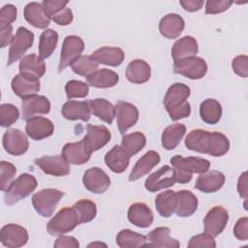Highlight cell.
I'll list each match as a JSON object with an SVG mask.
<instances>
[{
    "label": "cell",
    "instance_id": "cell-1",
    "mask_svg": "<svg viewBox=\"0 0 248 248\" xmlns=\"http://www.w3.org/2000/svg\"><path fill=\"white\" fill-rule=\"evenodd\" d=\"M184 143L189 150L213 157H221L230 149V141L224 134L202 129L191 131L186 136Z\"/></svg>",
    "mask_w": 248,
    "mask_h": 248
},
{
    "label": "cell",
    "instance_id": "cell-2",
    "mask_svg": "<svg viewBox=\"0 0 248 248\" xmlns=\"http://www.w3.org/2000/svg\"><path fill=\"white\" fill-rule=\"evenodd\" d=\"M190 93V88L180 82L173 83L168 88L164 98V106L171 120L176 121L190 115L191 107L187 102Z\"/></svg>",
    "mask_w": 248,
    "mask_h": 248
},
{
    "label": "cell",
    "instance_id": "cell-3",
    "mask_svg": "<svg viewBox=\"0 0 248 248\" xmlns=\"http://www.w3.org/2000/svg\"><path fill=\"white\" fill-rule=\"evenodd\" d=\"M170 164L175 171L176 182L181 184L188 183L193 173H203L210 168L209 161L201 157H182L176 155L170 159Z\"/></svg>",
    "mask_w": 248,
    "mask_h": 248
},
{
    "label": "cell",
    "instance_id": "cell-4",
    "mask_svg": "<svg viewBox=\"0 0 248 248\" xmlns=\"http://www.w3.org/2000/svg\"><path fill=\"white\" fill-rule=\"evenodd\" d=\"M37 187L35 176L29 173L20 174L5 191L4 201L7 205H13L18 201L28 197Z\"/></svg>",
    "mask_w": 248,
    "mask_h": 248
},
{
    "label": "cell",
    "instance_id": "cell-5",
    "mask_svg": "<svg viewBox=\"0 0 248 248\" xmlns=\"http://www.w3.org/2000/svg\"><path fill=\"white\" fill-rule=\"evenodd\" d=\"M79 223L73 207H63L47 223L46 230L50 235H63L73 231Z\"/></svg>",
    "mask_w": 248,
    "mask_h": 248
},
{
    "label": "cell",
    "instance_id": "cell-6",
    "mask_svg": "<svg viewBox=\"0 0 248 248\" xmlns=\"http://www.w3.org/2000/svg\"><path fill=\"white\" fill-rule=\"evenodd\" d=\"M63 196L64 193L58 189H43L33 195L32 204L38 214L50 217Z\"/></svg>",
    "mask_w": 248,
    "mask_h": 248
},
{
    "label": "cell",
    "instance_id": "cell-7",
    "mask_svg": "<svg viewBox=\"0 0 248 248\" xmlns=\"http://www.w3.org/2000/svg\"><path fill=\"white\" fill-rule=\"evenodd\" d=\"M84 49L82 39L76 35L65 37L61 48L58 72H62L68 66H71L81 54Z\"/></svg>",
    "mask_w": 248,
    "mask_h": 248
},
{
    "label": "cell",
    "instance_id": "cell-8",
    "mask_svg": "<svg viewBox=\"0 0 248 248\" xmlns=\"http://www.w3.org/2000/svg\"><path fill=\"white\" fill-rule=\"evenodd\" d=\"M33 42L34 34L25 27H18L11 43L7 65L10 66L20 59L25 51L32 46Z\"/></svg>",
    "mask_w": 248,
    "mask_h": 248
},
{
    "label": "cell",
    "instance_id": "cell-9",
    "mask_svg": "<svg viewBox=\"0 0 248 248\" xmlns=\"http://www.w3.org/2000/svg\"><path fill=\"white\" fill-rule=\"evenodd\" d=\"M173 72L190 79H200L206 74L207 65L202 57L193 56L174 62Z\"/></svg>",
    "mask_w": 248,
    "mask_h": 248
},
{
    "label": "cell",
    "instance_id": "cell-10",
    "mask_svg": "<svg viewBox=\"0 0 248 248\" xmlns=\"http://www.w3.org/2000/svg\"><path fill=\"white\" fill-rule=\"evenodd\" d=\"M176 182L175 171L173 168L166 165L160 168L155 172L151 173L144 182V187L147 191L155 193L162 189L172 186Z\"/></svg>",
    "mask_w": 248,
    "mask_h": 248
},
{
    "label": "cell",
    "instance_id": "cell-11",
    "mask_svg": "<svg viewBox=\"0 0 248 248\" xmlns=\"http://www.w3.org/2000/svg\"><path fill=\"white\" fill-rule=\"evenodd\" d=\"M228 220L229 213L223 206L216 205L212 207L203 219L204 232L213 237L219 235L226 228Z\"/></svg>",
    "mask_w": 248,
    "mask_h": 248
},
{
    "label": "cell",
    "instance_id": "cell-12",
    "mask_svg": "<svg viewBox=\"0 0 248 248\" xmlns=\"http://www.w3.org/2000/svg\"><path fill=\"white\" fill-rule=\"evenodd\" d=\"M82 183L88 191L94 194H102L108 189L110 179L102 169L93 167L83 173Z\"/></svg>",
    "mask_w": 248,
    "mask_h": 248
},
{
    "label": "cell",
    "instance_id": "cell-13",
    "mask_svg": "<svg viewBox=\"0 0 248 248\" xmlns=\"http://www.w3.org/2000/svg\"><path fill=\"white\" fill-rule=\"evenodd\" d=\"M3 146L6 152L14 156L24 154L29 147L25 134L19 129H8L3 136Z\"/></svg>",
    "mask_w": 248,
    "mask_h": 248
},
{
    "label": "cell",
    "instance_id": "cell-14",
    "mask_svg": "<svg viewBox=\"0 0 248 248\" xmlns=\"http://www.w3.org/2000/svg\"><path fill=\"white\" fill-rule=\"evenodd\" d=\"M28 238L26 229L17 224H7L0 231V241L9 248L21 247L27 243Z\"/></svg>",
    "mask_w": 248,
    "mask_h": 248
},
{
    "label": "cell",
    "instance_id": "cell-15",
    "mask_svg": "<svg viewBox=\"0 0 248 248\" xmlns=\"http://www.w3.org/2000/svg\"><path fill=\"white\" fill-rule=\"evenodd\" d=\"M117 126L120 134H124L128 129L133 127L139 119V110L131 103L119 101L114 106Z\"/></svg>",
    "mask_w": 248,
    "mask_h": 248
},
{
    "label": "cell",
    "instance_id": "cell-16",
    "mask_svg": "<svg viewBox=\"0 0 248 248\" xmlns=\"http://www.w3.org/2000/svg\"><path fill=\"white\" fill-rule=\"evenodd\" d=\"M35 164L46 174L64 176L70 173L69 163L62 155L45 156L35 159Z\"/></svg>",
    "mask_w": 248,
    "mask_h": 248
},
{
    "label": "cell",
    "instance_id": "cell-17",
    "mask_svg": "<svg viewBox=\"0 0 248 248\" xmlns=\"http://www.w3.org/2000/svg\"><path fill=\"white\" fill-rule=\"evenodd\" d=\"M25 132L34 140H41L50 137L54 132L53 123L43 116H33L26 120Z\"/></svg>",
    "mask_w": 248,
    "mask_h": 248
},
{
    "label": "cell",
    "instance_id": "cell-18",
    "mask_svg": "<svg viewBox=\"0 0 248 248\" xmlns=\"http://www.w3.org/2000/svg\"><path fill=\"white\" fill-rule=\"evenodd\" d=\"M91 151L84 140L78 142H68L62 148V156L72 165H83L89 161Z\"/></svg>",
    "mask_w": 248,
    "mask_h": 248
},
{
    "label": "cell",
    "instance_id": "cell-19",
    "mask_svg": "<svg viewBox=\"0 0 248 248\" xmlns=\"http://www.w3.org/2000/svg\"><path fill=\"white\" fill-rule=\"evenodd\" d=\"M46 73V64L40 56L31 53L21 58L19 62V74L27 78L39 80Z\"/></svg>",
    "mask_w": 248,
    "mask_h": 248
},
{
    "label": "cell",
    "instance_id": "cell-20",
    "mask_svg": "<svg viewBox=\"0 0 248 248\" xmlns=\"http://www.w3.org/2000/svg\"><path fill=\"white\" fill-rule=\"evenodd\" d=\"M110 132L106 126L88 124L86 127V135L83 140L90 151L94 152L104 147L110 140Z\"/></svg>",
    "mask_w": 248,
    "mask_h": 248
},
{
    "label": "cell",
    "instance_id": "cell-21",
    "mask_svg": "<svg viewBox=\"0 0 248 248\" xmlns=\"http://www.w3.org/2000/svg\"><path fill=\"white\" fill-rule=\"evenodd\" d=\"M50 110V103L45 96L34 95L23 99L21 103L22 118L27 120L36 114H46Z\"/></svg>",
    "mask_w": 248,
    "mask_h": 248
},
{
    "label": "cell",
    "instance_id": "cell-22",
    "mask_svg": "<svg viewBox=\"0 0 248 248\" xmlns=\"http://www.w3.org/2000/svg\"><path fill=\"white\" fill-rule=\"evenodd\" d=\"M225 180V174L219 170L205 171L197 178L195 187L203 193H214L223 187Z\"/></svg>",
    "mask_w": 248,
    "mask_h": 248
},
{
    "label": "cell",
    "instance_id": "cell-23",
    "mask_svg": "<svg viewBox=\"0 0 248 248\" xmlns=\"http://www.w3.org/2000/svg\"><path fill=\"white\" fill-rule=\"evenodd\" d=\"M90 57L95 60L98 64H104L108 66L117 67L122 64L125 54L124 51L119 47L113 46H103L96 49Z\"/></svg>",
    "mask_w": 248,
    "mask_h": 248
},
{
    "label": "cell",
    "instance_id": "cell-24",
    "mask_svg": "<svg viewBox=\"0 0 248 248\" xmlns=\"http://www.w3.org/2000/svg\"><path fill=\"white\" fill-rule=\"evenodd\" d=\"M23 15L26 21L36 28L46 29L50 23L49 16L46 15L42 4L38 2L28 3L24 8Z\"/></svg>",
    "mask_w": 248,
    "mask_h": 248
},
{
    "label": "cell",
    "instance_id": "cell-25",
    "mask_svg": "<svg viewBox=\"0 0 248 248\" xmlns=\"http://www.w3.org/2000/svg\"><path fill=\"white\" fill-rule=\"evenodd\" d=\"M185 27L184 19L176 14H168L159 22V31L167 39H176Z\"/></svg>",
    "mask_w": 248,
    "mask_h": 248
},
{
    "label": "cell",
    "instance_id": "cell-26",
    "mask_svg": "<svg viewBox=\"0 0 248 248\" xmlns=\"http://www.w3.org/2000/svg\"><path fill=\"white\" fill-rule=\"evenodd\" d=\"M174 212L179 217H189L193 215L198 208V199L189 190H180L175 193Z\"/></svg>",
    "mask_w": 248,
    "mask_h": 248
},
{
    "label": "cell",
    "instance_id": "cell-27",
    "mask_svg": "<svg viewBox=\"0 0 248 248\" xmlns=\"http://www.w3.org/2000/svg\"><path fill=\"white\" fill-rule=\"evenodd\" d=\"M128 220L131 224L140 227L147 228L153 222V212L145 203L137 202L130 205L128 209Z\"/></svg>",
    "mask_w": 248,
    "mask_h": 248
},
{
    "label": "cell",
    "instance_id": "cell-28",
    "mask_svg": "<svg viewBox=\"0 0 248 248\" xmlns=\"http://www.w3.org/2000/svg\"><path fill=\"white\" fill-rule=\"evenodd\" d=\"M160 162V155L154 150L147 151L142 155L134 166L130 175L129 181H135L147 174Z\"/></svg>",
    "mask_w": 248,
    "mask_h": 248
},
{
    "label": "cell",
    "instance_id": "cell-29",
    "mask_svg": "<svg viewBox=\"0 0 248 248\" xmlns=\"http://www.w3.org/2000/svg\"><path fill=\"white\" fill-rule=\"evenodd\" d=\"M199 51V46L195 38L185 36L178 39L172 46L171 56L174 62L183 60L189 57L196 56Z\"/></svg>",
    "mask_w": 248,
    "mask_h": 248
},
{
    "label": "cell",
    "instance_id": "cell-30",
    "mask_svg": "<svg viewBox=\"0 0 248 248\" xmlns=\"http://www.w3.org/2000/svg\"><path fill=\"white\" fill-rule=\"evenodd\" d=\"M130 156L125 152L121 145H114L105 155L107 167L116 173L123 172L129 166Z\"/></svg>",
    "mask_w": 248,
    "mask_h": 248
},
{
    "label": "cell",
    "instance_id": "cell-31",
    "mask_svg": "<svg viewBox=\"0 0 248 248\" xmlns=\"http://www.w3.org/2000/svg\"><path fill=\"white\" fill-rule=\"evenodd\" d=\"M125 76L132 83H144L150 78V66L142 59H135L128 64L125 71Z\"/></svg>",
    "mask_w": 248,
    "mask_h": 248
},
{
    "label": "cell",
    "instance_id": "cell-32",
    "mask_svg": "<svg viewBox=\"0 0 248 248\" xmlns=\"http://www.w3.org/2000/svg\"><path fill=\"white\" fill-rule=\"evenodd\" d=\"M11 85L14 93L16 96L22 98V100L37 95V93L40 91L39 80L27 78L21 74H17L14 77Z\"/></svg>",
    "mask_w": 248,
    "mask_h": 248
},
{
    "label": "cell",
    "instance_id": "cell-33",
    "mask_svg": "<svg viewBox=\"0 0 248 248\" xmlns=\"http://www.w3.org/2000/svg\"><path fill=\"white\" fill-rule=\"evenodd\" d=\"M145 246L151 247H166V248H178L180 243L175 238L170 236V230L167 227H158L152 230L148 235Z\"/></svg>",
    "mask_w": 248,
    "mask_h": 248
},
{
    "label": "cell",
    "instance_id": "cell-34",
    "mask_svg": "<svg viewBox=\"0 0 248 248\" xmlns=\"http://www.w3.org/2000/svg\"><path fill=\"white\" fill-rule=\"evenodd\" d=\"M61 113L64 118L68 120L80 119L83 121H88L90 119L91 110L88 102L68 101L63 105Z\"/></svg>",
    "mask_w": 248,
    "mask_h": 248
},
{
    "label": "cell",
    "instance_id": "cell-35",
    "mask_svg": "<svg viewBox=\"0 0 248 248\" xmlns=\"http://www.w3.org/2000/svg\"><path fill=\"white\" fill-rule=\"evenodd\" d=\"M89 85L97 88H109L116 85L119 80L118 75L108 69H98L88 78H86Z\"/></svg>",
    "mask_w": 248,
    "mask_h": 248
},
{
    "label": "cell",
    "instance_id": "cell-36",
    "mask_svg": "<svg viewBox=\"0 0 248 248\" xmlns=\"http://www.w3.org/2000/svg\"><path fill=\"white\" fill-rule=\"evenodd\" d=\"M91 112L102 121L111 124L115 117L114 106L106 99L97 98L88 101Z\"/></svg>",
    "mask_w": 248,
    "mask_h": 248
},
{
    "label": "cell",
    "instance_id": "cell-37",
    "mask_svg": "<svg viewBox=\"0 0 248 248\" xmlns=\"http://www.w3.org/2000/svg\"><path fill=\"white\" fill-rule=\"evenodd\" d=\"M186 133V127L180 123L168 126L162 134V145L167 150L174 149Z\"/></svg>",
    "mask_w": 248,
    "mask_h": 248
},
{
    "label": "cell",
    "instance_id": "cell-38",
    "mask_svg": "<svg viewBox=\"0 0 248 248\" xmlns=\"http://www.w3.org/2000/svg\"><path fill=\"white\" fill-rule=\"evenodd\" d=\"M200 116L207 124L213 125L219 122L222 116V107L214 99H205L200 106Z\"/></svg>",
    "mask_w": 248,
    "mask_h": 248
},
{
    "label": "cell",
    "instance_id": "cell-39",
    "mask_svg": "<svg viewBox=\"0 0 248 248\" xmlns=\"http://www.w3.org/2000/svg\"><path fill=\"white\" fill-rule=\"evenodd\" d=\"M116 243L121 248L143 247L147 243V237L131 230H121L116 235Z\"/></svg>",
    "mask_w": 248,
    "mask_h": 248
},
{
    "label": "cell",
    "instance_id": "cell-40",
    "mask_svg": "<svg viewBox=\"0 0 248 248\" xmlns=\"http://www.w3.org/2000/svg\"><path fill=\"white\" fill-rule=\"evenodd\" d=\"M175 192L172 190H167L158 194L155 199V206L158 213L165 218L170 217L175 209Z\"/></svg>",
    "mask_w": 248,
    "mask_h": 248
},
{
    "label": "cell",
    "instance_id": "cell-41",
    "mask_svg": "<svg viewBox=\"0 0 248 248\" xmlns=\"http://www.w3.org/2000/svg\"><path fill=\"white\" fill-rule=\"evenodd\" d=\"M58 42V34L52 29H46L40 36L39 56L42 59L49 57L54 51Z\"/></svg>",
    "mask_w": 248,
    "mask_h": 248
},
{
    "label": "cell",
    "instance_id": "cell-42",
    "mask_svg": "<svg viewBox=\"0 0 248 248\" xmlns=\"http://www.w3.org/2000/svg\"><path fill=\"white\" fill-rule=\"evenodd\" d=\"M145 136L140 132H135L125 135L121 141V147L131 157L140 152L145 145Z\"/></svg>",
    "mask_w": 248,
    "mask_h": 248
},
{
    "label": "cell",
    "instance_id": "cell-43",
    "mask_svg": "<svg viewBox=\"0 0 248 248\" xmlns=\"http://www.w3.org/2000/svg\"><path fill=\"white\" fill-rule=\"evenodd\" d=\"M72 207L75 209L80 224L90 222L97 214L96 204L90 200H79Z\"/></svg>",
    "mask_w": 248,
    "mask_h": 248
},
{
    "label": "cell",
    "instance_id": "cell-44",
    "mask_svg": "<svg viewBox=\"0 0 248 248\" xmlns=\"http://www.w3.org/2000/svg\"><path fill=\"white\" fill-rule=\"evenodd\" d=\"M98 63L90 56L80 55L72 65L71 68L74 73L78 76L88 78L95 71L98 70Z\"/></svg>",
    "mask_w": 248,
    "mask_h": 248
},
{
    "label": "cell",
    "instance_id": "cell-45",
    "mask_svg": "<svg viewBox=\"0 0 248 248\" xmlns=\"http://www.w3.org/2000/svg\"><path fill=\"white\" fill-rule=\"evenodd\" d=\"M19 116L17 108L12 104H2L0 106V124L2 127H10Z\"/></svg>",
    "mask_w": 248,
    "mask_h": 248
},
{
    "label": "cell",
    "instance_id": "cell-46",
    "mask_svg": "<svg viewBox=\"0 0 248 248\" xmlns=\"http://www.w3.org/2000/svg\"><path fill=\"white\" fill-rule=\"evenodd\" d=\"M16 173V167L9 162H0V189L1 191H6L12 184L14 177Z\"/></svg>",
    "mask_w": 248,
    "mask_h": 248
},
{
    "label": "cell",
    "instance_id": "cell-47",
    "mask_svg": "<svg viewBox=\"0 0 248 248\" xmlns=\"http://www.w3.org/2000/svg\"><path fill=\"white\" fill-rule=\"evenodd\" d=\"M89 91L88 85L80 80L72 79L69 80L65 85V92L68 99L72 98H84L87 96Z\"/></svg>",
    "mask_w": 248,
    "mask_h": 248
},
{
    "label": "cell",
    "instance_id": "cell-48",
    "mask_svg": "<svg viewBox=\"0 0 248 248\" xmlns=\"http://www.w3.org/2000/svg\"><path fill=\"white\" fill-rule=\"evenodd\" d=\"M16 8L13 4H6L0 11V28H4L12 25L16 19Z\"/></svg>",
    "mask_w": 248,
    "mask_h": 248
},
{
    "label": "cell",
    "instance_id": "cell-49",
    "mask_svg": "<svg viewBox=\"0 0 248 248\" xmlns=\"http://www.w3.org/2000/svg\"><path fill=\"white\" fill-rule=\"evenodd\" d=\"M216 246L215 240L213 236L209 235L206 232L200 233L191 237L188 243L189 248H196V247H208L214 248Z\"/></svg>",
    "mask_w": 248,
    "mask_h": 248
},
{
    "label": "cell",
    "instance_id": "cell-50",
    "mask_svg": "<svg viewBox=\"0 0 248 248\" xmlns=\"http://www.w3.org/2000/svg\"><path fill=\"white\" fill-rule=\"evenodd\" d=\"M232 4V1L230 0H208L205 3V14L215 15L223 13L227 11Z\"/></svg>",
    "mask_w": 248,
    "mask_h": 248
},
{
    "label": "cell",
    "instance_id": "cell-51",
    "mask_svg": "<svg viewBox=\"0 0 248 248\" xmlns=\"http://www.w3.org/2000/svg\"><path fill=\"white\" fill-rule=\"evenodd\" d=\"M68 3V1L62 0H45L41 4L44 7L46 15L49 16V18H51L54 15L65 9Z\"/></svg>",
    "mask_w": 248,
    "mask_h": 248
},
{
    "label": "cell",
    "instance_id": "cell-52",
    "mask_svg": "<svg viewBox=\"0 0 248 248\" xmlns=\"http://www.w3.org/2000/svg\"><path fill=\"white\" fill-rule=\"evenodd\" d=\"M248 58L246 55H238L233 58L232 62V67L234 73L242 78H247L248 70H247Z\"/></svg>",
    "mask_w": 248,
    "mask_h": 248
},
{
    "label": "cell",
    "instance_id": "cell-53",
    "mask_svg": "<svg viewBox=\"0 0 248 248\" xmlns=\"http://www.w3.org/2000/svg\"><path fill=\"white\" fill-rule=\"evenodd\" d=\"M234 236L242 241L248 239V218L242 217L238 219L233 228Z\"/></svg>",
    "mask_w": 248,
    "mask_h": 248
},
{
    "label": "cell",
    "instance_id": "cell-54",
    "mask_svg": "<svg viewBox=\"0 0 248 248\" xmlns=\"http://www.w3.org/2000/svg\"><path fill=\"white\" fill-rule=\"evenodd\" d=\"M51 19L57 23L58 25H68L72 22L73 20V13L71 11L70 8H65L63 9L61 12H59L58 14L54 15Z\"/></svg>",
    "mask_w": 248,
    "mask_h": 248
},
{
    "label": "cell",
    "instance_id": "cell-55",
    "mask_svg": "<svg viewBox=\"0 0 248 248\" xmlns=\"http://www.w3.org/2000/svg\"><path fill=\"white\" fill-rule=\"evenodd\" d=\"M53 246L55 248H65V247H72L78 248L79 246L78 241L74 236H65L60 235L54 242Z\"/></svg>",
    "mask_w": 248,
    "mask_h": 248
},
{
    "label": "cell",
    "instance_id": "cell-56",
    "mask_svg": "<svg viewBox=\"0 0 248 248\" xmlns=\"http://www.w3.org/2000/svg\"><path fill=\"white\" fill-rule=\"evenodd\" d=\"M13 26H7L4 28H0V46L1 47H5L7 45L12 43L13 40Z\"/></svg>",
    "mask_w": 248,
    "mask_h": 248
},
{
    "label": "cell",
    "instance_id": "cell-57",
    "mask_svg": "<svg viewBox=\"0 0 248 248\" xmlns=\"http://www.w3.org/2000/svg\"><path fill=\"white\" fill-rule=\"evenodd\" d=\"M179 4L182 6V8L185 11L197 12L200 9H202L203 5V1L202 0H181L179 1Z\"/></svg>",
    "mask_w": 248,
    "mask_h": 248
},
{
    "label": "cell",
    "instance_id": "cell-58",
    "mask_svg": "<svg viewBox=\"0 0 248 248\" xmlns=\"http://www.w3.org/2000/svg\"><path fill=\"white\" fill-rule=\"evenodd\" d=\"M237 192L239 196L246 200L247 198V172L243 171L237 181Z\"/></svg>",
    "mask_w": 248,
    "mask_h": 248
},
{
    "label": "cell",
    "instance_id": "cell-59",
    "mask_svg": "<svg viewBox=\"0 0 248 248\" xmlns=\"http://www.w3.org/2000/svg\"><path fill=\"white\" fill-rule=\"evenodd\" d=\"M96 246H105V247H107V245L105 243H102V242H92V243L88 244V247H96Z\"/></svg>",
    "mask_w": 248,
    "mask_h": 248
}]
</instances>
